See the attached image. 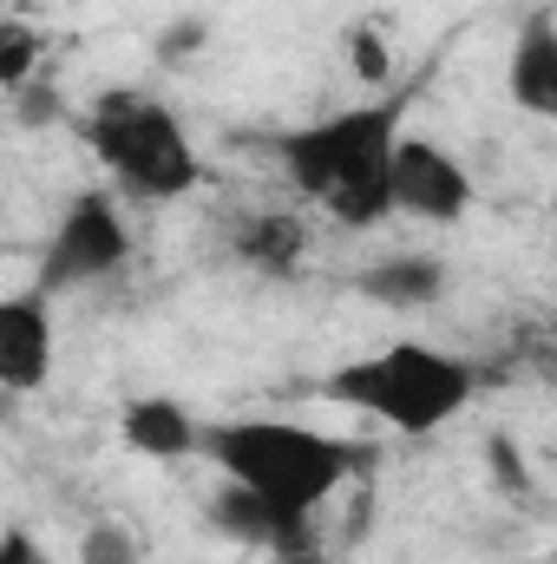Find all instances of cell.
I'll list each match as a JSON object with an SVG mask.
<instances>
[{
	"label": "cell",
	"mask_w": 557,
	"mask_h": 564,
	"mask_svg": "<svg viewBox=\"0 0 557 564\" xmlns=\"http://www.w3.org/2000/svg\"><path fill=\"white\" fill-rule=\"evenodd\" d=\"M401 112H407V99L348 106L335 119L276 132L270 151H276L282 177L295 184V197H308L341 230H368V224L394 217V151L407 139Z\"/></svg>",
	"instance_id": "1"
},
{
	"label": "cell",
	"mask_w": 557,
	"mask_h": 564,
	"mask_svg": "<svg viewBox=\"0 0 557 564\" xmlns=\"http://www.w3.org/2000/svg\"><path fill=\"white\" fill-rule=\"evenodd\" d=\"M204 453L223 466V479L276 499L288 512H308V519L368 466L361 446L328 440L302 421H217L204 426Z\"/></svg>",
	"instance_id": "2"
},
{
	"label": "cell",
	"mask_w": 557,
	"mask_h": 564,
	"mask_svg": "<svg viewBox=\"0 0 557 564\" xmlns=\"http://www.w3.org/2000/svg\"><path fill=\"white\" fill-rule=\"evenodd\" d=\"M321 394L368 414V421L394 426V433H407V440H426V433H439L446 421L466 414V401L479 394V375L446 348L387 341V348H374L361 361H341L321 381Z\"/></svg>",
	"instance_id": "3"
},
{
	"label": "cell",
	"mask_w": 557,
	"mask_h": 564,
	"mask_svg": "<svg viewBox=\"0 0 557 564\" xmlns=\"http://www.w3.org/2000/svg\"><path fill=\"white\" fill-rule=\"evenodd\" d=\"M79 139L92 144V158L112 177V191L139 197V204H177L204 177L184 119L164 99H151V93H99L79 112Z\"/></svg>",
	"instance_id": "4"
},
{
	"label": "cell",
	"mask_w": 557,
	"mask_h": 564,
	"mask_svg": "<svg viewBox=\"0 0 557 564\" xmlns=\"http://www.w3.org/2000/svg\"><path fill=\"white\" fill-rule=\"evenodd\" d=\"M125 257H132V230H125L119 191H79V197L66 204V217L53 224V243H46V257H40L33 289L66 295V289L106 282V276L125 270Z\"/></svg>",
	"instance_id": "5"
},
{
	"label": "cell",
	"mask_w": 557,
	"mask_h": 564,
	"mask_svg": "<svg viewBox=\"0 0 557 564\" xmlns=\"http://www.w3.org/2000/svg\"><path fill=\"white\" fill-rule=\"evenodd\" d=\"M394 210L419 224H459L472 210V171L433 139H401L394 151Z\"/></svg>",
	"instance_id": "6"
},
{
	"label": "cell",
	"mask_w": 557,
	"mask_h": 564,
	"mask_svg": "<svg viewBox=\"0 0 557 564\" xmlns=\"http://www.w3.org/2000/svg\"><path fill=\"white\" fill-rule=\"evenodd\" d=\"M210 525H217L223 539H237V545L270 552L276 564L315 552V519H308V512H288V506L250 492V486H237V479H223V492L210 499Z\"/></svg>",
	"instance_id": "7"
},
{
	"label": "cell",
	"mask_w": 557,
	"mask_h": 564,
	"mask_svg": "<svg viewBox=\"0 0 557 564\" xmlns=\"http://www.w3.org/2000/svg\"><path fill=\"white\" fill-rule=\"evenodd\" d=\"M53 375V295L20 289L0 302V381L7 394H33Z\"/></svg>",
	"instance_id": "8"
},
{
	"label": "cell",
	"mask_w": 557,
	"mask_h": 564,
	"mask_svg": "<svg viewBox=\"0 0 557 564\" xmlns=\"http://www.w3.org/2000/svg\"><path fill=\"white\" fill-rule=\"evenodd\" d=\"M505 93L518 112L532 119H551L557 126V20L538 7L525 13V26L512 33V53H505Z\"/></svg>",
	"instance_id": "9"
},
{
	"label": "cell",
	"mask_w": 557,
	"mask_h": 564,
	"mask_svg": "<svg viewBox=\"0 0 557 564\" xmlns=\"http://www.w3.org/2000/svg\"><path fill=\"white\" fill-rule=\"evenodd\" d=\"M119 440H125L139 459H190V453H204V426L190 421V408L171 401V394H139V401H125Z\"/></svg>",
	"instance_id": "10"
},
{
	"label": "cell",
	"mask_w": 557,
	"mask_h": 564,
	"mask_svg": "<svg viewBox=\"0 0 557 564\" xmlns=\"http://www.w3.org/2000/svg\"><path fill=\"white\" fill-rule=\"evenodd\" d=\"M354 289L368 295V302H381V308H433V302H446V289H452V270L439 263V257H426V250H401V257H381V263H368Z\"/></svg>",
	"instance_id": "11"
},
{
	"label": "cell",
	"mask_w": 557,
	"mask_h": 564,
	"mask_svg": "<svg viewBox=\"0 0 557 564\" xmlns=\"http://www.w3.org/2000/svg\"><path fill=\"white\" fill-rule=\"evenodd\" d=\"M302 243H308V230H302L295 210H243V217H230V250H237L243 270L288 276L302 263Z\"/></svg>",
	"instance_id": "12"
},
{
	"label": "cell",
	"mask_w": 557,
	"mask_h": 564,
	"mask_svg": "<svg viewBox=\"0 0 557 564\" xmlns=\"http://www.w3.org/2000/svg\"><path fill=\"white\" fill-rule=\"evenodd\" d=\"M40 53H46V46H40V33H33L26 20H7V26H0V86H7V99L40 79Z\"/></svg>",
	"instance_id": "13"
},
{
	"label": "cell",
	"mask_w": 557,
	"mask_h": 564,
	"mask_svg": "<svg viewBox=\"0 0 557 564\" xmlns=\"http://www.w3.org/2000/svg\"><path fill=\"white\" fill-rule=\"evenodd\" d=\"M341 46H348V73H354L361 86H387V79H394V46H387V33H381V26L354 20Z\"/></svg>",
	"instance_id": "14"
},
{
	"label": "cell",
	"mask_w": 557,
	"mask_h": 564,
	"mask_svg": "<svg viewBox=\"0 0 557 564\" xmlns=\"http://www.w3.org/2000/svg\"><path fill=\"white\" fill-rule=\"evenodd\" d=\"M79 564H144V545L119 519H99V525L79 532Z\"/></svg>",
	"instance_id": "15"
},
{
	"label": "cell",
	"mask_w": 557,
	"mask_h": 564,
	"mask_svg": "<svg viewBox=\"0 0 557 564\" xmlns=\"http://www.w3.org/2000/svg\"><path fill=\"white\" fill-rule=\"evenodd\" d=\"M0 564H53V558L33 545V532H26V525H13V532H7V545H0Z\"/></svg>",
	"instance_id": "16"
}]
</instances>
